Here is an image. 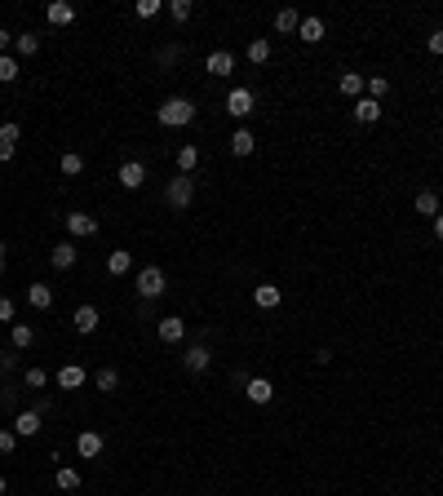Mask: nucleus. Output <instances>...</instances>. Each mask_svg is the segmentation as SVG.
<instances>
[{"mask_svg":"<svg viewBox=\"0 0 443 496\" xmlns=\"http://www.w3.org/2000/svg\"><path fill=\"white\" fill-rule=\"evenodd\" d=\"M435 235H439V239H443V213H439V217H435Z\"/></svg>","mask_w":443,"mask_h":496,"instance_id":"c03bdc74","label":"nucleus"},{"mask_svg":"<svg viewBox=\"0 0 443 496\" xmlns=\"http://www.w3.org/2000/svg\"><path fill=\"white\" fill-rule=\"evenodd\" d=\"M297 27H302V14H297V9H279V14H275V31L288 36V31H297Z\"/></svg>","mask_w":443,"mask_h":496,"instance_id":"c756f323","label":"nucleus"},{"mask_svg":"<svg viewBox=\"0 0 443 496\" xmlns=\"http://www.w3.org/2000/svg\"><path fill=\"white\" fill-rule=\"evenodd\" d=\"M18 76H23V67H18V58H14V54H5V58H0V84H14Z\"/></svg>","mask_w":443,"mask_h":496,"instance_id":"7c9ffc66","label":"nucleus"},{"mask_svg":"<svg viewBox=\"0 0 443 496\" xmlns=\"http://www.w3.org/2000/svg\"><path fill=\"white\" fill-rule=\"evenodd\" d=\"M54 483H58V488H62V492H76V488H80V470H71V466H62V470L54 474Z\"/></svg>","mask_w":443,"mask_h":496,"instance_id":"2f4dec72","label":"nucleus"},{"mask_svg":"<svg viewBox=\"0 0 443 496\" xmlns=\"http://www.w3.org/2000/svg\"><path fill=\"white\" fill-rule=\"evenodd\" d=\"M14 40H18V36H9V31H5V27H0V58H5V54H9V49H14Z\"/></svg>","mask_w":443,"mask_h":496,"instance_id":"79ce46f5","label":"nucleus"},{"mask_svg":"<svg viewBox=\"0 0 443 496\" xmlns=\"http://www.w3.org/2000/svg\"><path fill=\"white\" fill-rule=\"evenodd\" d=\"M244 54H248V62H253V67H262V62H270V40H266V36L248 40V49H244Z\"/></svg>","mask_w":443,"mask_h":496,"instance_id":"393cba45","label":"nucleus"},{"mask_svg":"<svg viewBox=\"0 0 443 496\" xmlns=\"http://www.w3.org/2000/svg\"><path fill=\"white\" fill-rule=\"evenodd\" d=\"M164 199H168L173 208H191V199H195V177H186V173L168 177V186H164Z\"/></svg>","mask_w":443,"mask_h":496,"instance_id":"f03ea898","label":"nucleus"},{"mask_svg":"<svg viewBox=\"0 0 443 496\" xmlns=\"http://www.w3.org/2000/svg\"><path fill=\"white\" fill-rule=\"evenodd\" d=\"M27 301L36 306V310H49V306H54V288H49V284H27Z\"/></svg>","mask_w":443,"mask_h":496,"instance_id":"aec40b11","label":"nucleus"},{"mask_svg":"<svg viewBox=\"0 0 443 496\" xmlns=\"http://www.w3.org/2000/svg\"><path fill=\"white\" fill-rule=\"evenodd\" d=\"M390 89V80L386 76H373V80H368V98H373V102H382V93Z\"/></svg>","mask_w":443,"mask_h":496,"instance_id":"4c0bfd02","label":"nucleus"},{"mask_svg":"<svg viewBox=\"0 0 443 496\" xmlns=\"http://www.w3.org/2000/svg\"><path fill=\"white\" fill-rule=\"evenodd\" d=\"M93 386H98L102 395H115V386H120V373H115V368H98V377H93Z\"/></svg>","mask_w":443,"mask_h":496,"instance_id":"c85d7f7f","label":"nucleus"},{"mask_svg":"<svg viewBox=\"0 0 443 496\" xmlns=\"http://www.w3.org/2000/svg\"><path fill=\"white\" fill-rule=\"evenodd\" d=\"M133 288H138V297H146V301H155V297H164V270L160 266H146V270H138V284H133Z\"/></svg>","mask_w":443,"mask_h":496,"instance_id":"7ed1b4c3","label":"nucleus"},{"mask_svg":"<svg viewBox=\"0 0 443 496\" xmlns=\"http://www.w3.org/2000/svg\"><path fill=\"white\" fill-rule=\"evenodd\" d=\"M191 14H195L191 0H168V18H173V23H186Z\"/></svg>","mask_w":443,"mask_h":496,"instance_id":"473e14b6","label":"nucleus"},{"mask_svg":"<svg viewBox=\"0 0 443 496\" xmlns=\"http://www.w3.org/2000/svg\"><path fill=\"white\" fill-rule=\"evenodd\" d=\"M5 492H9V483H5V479H0V496H5Z\"/></svg>","mask_w":443,"mask_h":496,"instance_id":"49530a36","label":"nucleus"},{"mask_svg":"<svg viewBox=\"0 0 443 496\" xmlns=\"http://www.w3.org/2000/svg\"><path fill=\"white\" fill-rule=\"evenodd\" d=\"M297 36L306 40V45H319V40H324V18H302Z\"/></svg>","mask_w":443,"mask_h":496,"instance_id":"b1692460","label":"nucleus"},{"mask_svg":"<svg viewBox=\"0 0 443 496\" xmlns=\"http://www.w3.org/2000/svg\"><path fill=\"white\" fill-rule=\"evenodd\" d=\"M0 270H5V244H0Z\"/></svg>","mask_w":443,"mask_h":496,"instance_id":"a18cd8bd","label":"nucleus"},{"mask_svg":"<svg viewBox=\"0 0 443 496\" xmlns=\"http://www.w3.org/2000/svg\"><path fill=\"white\" fill-rule=\"evenodd\" d=\"M155 333H160V341L177 346V341L186 337V319H182V315H164V319H160V328H155Z\"/></svg>","mask_w":443,"mask_h":496,"instance_id":"1a4fd4ad","label":"nucleus"},{"mask_svg":"<svg viewBox=\"0 0 443 496\" xmlns=\"http://www.w3.org/2000/svg\"><path fill=\"white\" fill-rule=\"evenodd\" d=\"M182 364H186V373H208V364H213V350H208V346H191Z\"/></svg>","mask_w":443,"mask_h":496,"instance_id":"4468645a","label":"nucleus"},{"mask_svg":"<svg viewBox=\"0 0 443 496\" xmlns=\"http://www.w3.org/2000/svg\"><path fill=\"white\" fill-rule=\"evenodd\" d=\"M226 111L235 115V120H248V115L257 111V93L253 89H230L226 93Z\"/></svg>","mask_w":443,"mask_h":496,"instance_id":"20e7f679","label":"nucleus"},{"mask_svg":"<svg viewBox=\"0 0 443 496\" xmlns=\"http://www.w3.org/2000/svg\"><path fill=\"white\" fill-rule=\"evenodd\" d=\"M337 89H342L346 98H360V93H364V76H360V71H346V76L337 80Z\"/></svg>","mask_w":443,"mask_h":496,"instance_id":"bb28decb","label":"nucleus"},{"mask_svg":"<svg viewBox=\"0 0 443 496\" xmlns=\"http://www.w3.org/2000/svg\"><path fill=\"white\" fill-rule=\"evenodd\" d=\"M18 138H23V129H18L14 120H9V124H0V142H14V146H18Z\"/></svg>","mask_w":443,"mask_h":496,"instance_id":"58836bf2","label":"nucleus"},{"mask_svg":"<svg viewBox=\"0 0 443 496\" xmlns=\"http://www.w3.org/2000/svg\"><path fill=\"white\" fill-rule=\"evenodd\" d=\"M84 381H89V373H84L80 364H67V368H58V386H62V390H80Z\"/></svg>","mask_w":443,"mask_h":496,"instance_id":"2eb2a0df","label":"nucleus"},{"mask_svg":"<svg viewBox=\"0 0 443 496\" xmlns=\"http://www.w3.org/2000/svg\"><path fill=\"white\" fill-rule=\"evenodd\" d=\"M76 239H58V244L54 248H49V261H54V270H71V266H76Z\"/></svg>","mask_w":443,"mask_h":496,"instance_id":"6e6552de","label":"nucleus"},{"mask_svg":"<svg viewBox=\"0 0 443 496\" xmlns=\"http://www.w3.org/2000/svg\"><path fill=\"white\" fill-rule=\"evenodd\" d=\"M204 67H208V76H222V80H226L230 71H235V54L217 49V54H208V62H204Z\"/></svg>","mask_w":443,"mask_h":496,"instance_id":"ddd939ff","label":"nucleus"},{"mask_svg":"<svg viewBox=\"0 0 443 496\" xmlns=\"http://www.w3.org/2000/svg\"><path fill=\"white\" fill-rule=\"evenodd\" d=\"M14 49H18V54H23V58H31V54H40V36H36V31H18Z\"/></svg>","mask_w":443,"mask_h":496,"instance_id":"cd10ccee","label":"nucleus"},{"mask_svg":"<svg viewBox=\"0 0 443 496\" xmlns=\"http://www.w3.org/2000/svg\"><path fill=\"white\" fill-rule=\"evenodd\" d=\"M417 213L435 221V217H439V195H435V191H417Z\"/></svg>","mask_w":443,"mask_h":496,"instance_id":"a878e982","label":"nucleus"},{"mask_svg":"<svg viewBox=\"0 0 443 496\" xmlns=\"http://www.w3.org/2000/svg\"><path fill=\"white\" fill-rule=\"evenodd\" d=\"M40 426H45V417H40L36 408H23V413L14 417V435H18V439H36Z\"/></svg>","mask_w":443,"mask_h":496,"instance_id":"423d86ee","label":"nucleus"},{"mask_svg":"<svg viewBox=\"0 0 443 496\" xmlns=\"http://www.w3.org/2000/svg\"><path fill=\"white\" fill-rule=\"evenodd\" d=\"M45 18H49V27H71L76 23V9L67 0H54V5H45Z\"/></svg>","mask_w":443,"mask_h":496,"instance_id":"9d476101","label":"nucleus"},{"mask_svg":"<svg viewBox=\"0 0 443 496\" xmlns=\"http://www.w3.org/2000/svg\"><path fill=\"white\" fill-rule=\"evenodd\" d=\"M9 341H14V350H31V346H36V328H31V324H14V328H9Z\"/></svg>","mask_w":443,"mask_h":496,"instance_id":"4be33fe9","label":"nucleus"},{"mask_svg":"<svg viewBox=\"0 0 443 496\" xmlns=\"http://www.w3.org/2000/svg\"><path fill=\"white\" fill-rule=\"evenodd\" d=\"M0 324H5V328H14V324H18V306H14V297H0Z\"/></svg>","mask_w":443,"mask_h":496,"instance_id":"f704fd0d","label":"nucleus"},{"mask_svg":"<svg viewBox=\"0 0 443 496\" xmlns=\"http://www.w3.org/2000/svg\"><path fill=\"white\" fill-rule=\"evenodd\" d=\"M14 151H18L14 142H0V164H9V160H14Z\"/></svg>","mask_w":443,"mask_h":496,"instance_id":"37998d69","label":"nucleus"},{"mask_svg":"<svg viewBox=\"0 0 443 496\" xmlns=\"http://www.w3.org/2000/svg\"><path fill=\"white\" fill-rule=\"evenodd\" d=\"M18 448V435L14 430H0V452H14Z\"/></svg>","mask_w":443,"mask_h":496,"instance_id":"a19ab883","label":"nucleus"},{"mask_svg":"<svg viewBox=\"0 0 443 496\" xmlns=\"http://www.w3.org/2000/svg\"><path fill=\"white\" fill-rule=\"evenodd\" d=\"M115 177H120L124 191H138V186L146 182V164H142V160H124L120 168H115Z\"/></svg>","mask_w":443,"mask_h":496,"instance_id":"39448f33","label":"nucleus"},{"mask_svg":"<svg viewBox=\"0 0 443 496\" xmlns=\"http://www.w3.org/2000/svg\"><path fill=\"white\" fill-rule=\"evenodd\" d=\"M155 120H160L164 129H182V124L195 120V102H191V98H168V102H160Z\"/></svg>","mask_w":443,"mask_h":496,"instance_id":"f257e3e1","label":"nucleus"},{"mask_svg":"<svg viewBox=\"0 0 443 496\" xmlns=\"http://www.w3.org/2000/svg\"><path fill=\"white\" fill-rule=\"evenodd\" d=\"M351 115H355L360 124H377V120H382V102H373V98H355Z\"/></svg>","mask_w":443,"mask_h":496,"instance_id":"f8f14e48","label":"nucleus"},{"mask_svg":"<svg viewBox=\"0 0 443 496\" xmlns=\"http://www.w3.org/2000/svg\"><path fill=\"white\" fill-rule=\"evenodd\" d=\"M230 151H235V155H253V151H257V133H253V129H235V133H230Z\"/></svg>","mask_w":443,"mask_h":496,"instance_id":"6ab92c4d","label":"nucleus"},{"mask_svg":"<svg viewBox=\"0 0 443 496\" xmlns=\"http://www.w3.org/2000/svg\"><path fill=\"white\" fill-rule=\"evenodd\" d=\"M173 160H177V173H186V177H191L195 168H199V146H191V142H186V146H177V155H173Z\"/></svg>","mask_w":443,"mask_h":496,"instance_id":"a211bd4d","label":"nucleus"},{"mask_svg":"<svg viewBox=\"0 0 443 496\" xmlns=\"http://www.w3.org/2000/svg\"><path fill=\"white\" fill-rule=\"evenodd\" d=\"M98 306H76V315H71V324H76V333H93L98 328Z\"/></svg>","mask_w":443,"mask_h":496,"instance_id":"f3484780","label":"nucleus"},{"mask_svg":"<svg viewBox=\"0 0 443 496\" xmlns=\"http://www.w3.org/2000/svg\"><path fill=\"white\" fill-rule=\"evenodd\" d=\"M253 301H257L262 310H275L279 306V288L275 284H257V288H253Z\"/></svg>","mask_w":443,"mask_h":496,"instance_id":"5701e85b","label":"nucleus"},{"mask_svg":"<svg viewBox=\"0 0 443 496\" xmlns=\"http://www.w3.org/2000/svg\"><path fill=\"white\" fill-rule=\"evenodd\" d=\"M426 49H430L435 58H443V27L435 31V36H426Z\"/></svg>","mask_w":443,"mask_h":496,"instance_id":"ea45409f","label":"nucleus"},{"mask_svg":"<svg viewBox=\"0 0 443 496\" xmlns=\"http://www.w3.org/2000/svg\"><path fill=\"white\" fill-rule=\"evenodd\" d=\"M244 395H248V404H270V399H275V386H270L266 377H253V381H244Z\"/></svg>","mask_w":443,"mask_h":496,"instance_id":"9b49d317","label":"nucleus"},{"mask_svg":"<svg viewBox=\"0 0 443 496\" xmlns=\"http://www.w3.org/2000/svg\"><path fill=\"white\" fill-rule=\"evenodd\" d=\"M23 381H27L31 390H45V386H49V373H45V368H27V377H23Z\"/></svg>","mask_w":443,"mask_h":496,"instance_id":"c9c22d12","label":"nucleus"},{"mask_svg":"<svg viewBox=\"0 0 443 496\" xmlns=\"http://www.w3.org/2000/svg\"><path fill=\"white\" fill-rule=\"evenodd\" d=\"M76 452H80L84 461H93V457L102 452V435H93V430H80V435H76Z\"/></svg>","mask_w":443,"mask_h":496,"instance_id":"dca6fc26","label":"nucleus"},{"mask_svg":"<svg viewBox=\"0 0 443 496\" xmlns=\"http://www.w3.org/2000/svg\"><path fill=\"white\" fill-rule=\"evenodd\" d=\"M62 177H76V173H84V155H76V151H67V155H62Z\"/></svg>","mask_w":443,"mask_h":496,"instance_id":"72a5a7b5","label":"nucleus"},{"mask_svg":"<svg viewBox=\"0 0 443 496\" xmlns=\"http://www.w3.org/2000/svg\"><path fill=\"white\" fill-rule=\"evenodd\" d=\"M129 266H133L129 248H111V252H107V270H111L115 279H120V275H129Z\"/></svg>","mask_w":443,"mask_h":496,"instance_id":"412c9836","label":"nucleus"},{"mask_svg":"<svg viewBox=\"0 0 443 496\" xmlns=\"http://www.w3.org/2000/svg\"><path fill=\"white\" fill-rule=\"evenodd\" d=\"M160 0H138V5H133V14H138V18H155V14H160Z\"/></svg>","mask_w":443,"mask_h":496,"instance_id":"e433bc0d","label":"nucleus"},{"mask_svg":"<svg viewBox=\"0 0 443 496\" xmlns=\"http://www.w3.org/2000/svg\"><path fill=\"white\" fill-rule=\"evenodd\" d=\"M67 230H71V239H93L98 235V217L93 213H67Z\"/></svg>","mask_w":443,"mask_h":496,"instance_id":"0eeeda50","label":"nucleus"}]
</instances>
